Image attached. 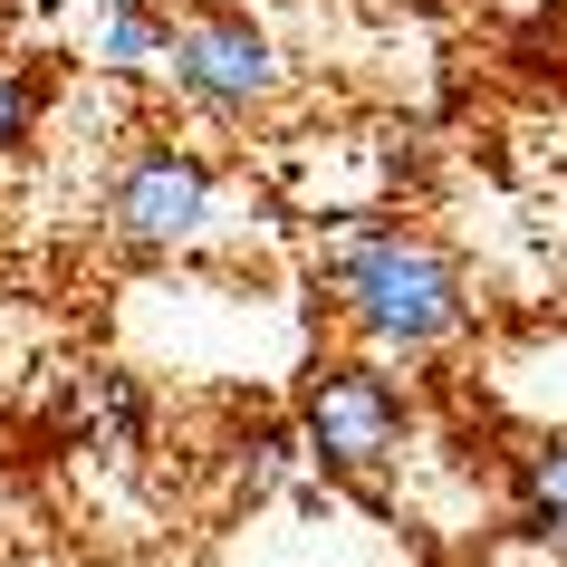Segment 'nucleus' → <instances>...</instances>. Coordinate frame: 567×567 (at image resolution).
I'll return each instance as SVG.
<instances>
[{"mask_svg": "<svg viewBox=\"0 0 567 567\" xmlns=\"http://www.w3.org/2000/svg\"><path fill=\"white\" fill-rule=\"evenodd\" d=\"M318 289L337 299V318L365 337V347H404V357H423V347H443V337H462V318H472V279H462V260H452L433 231H347L318 260Z\"/></svg>", "mask_w": 567, "mask_h": 567, "instance_id": "1", "label": "nucleus"}, {"mask_svg": "<svg viewBox=\"0 0 567 567\" xmlns=\"http://www.w3.org/2000/svg\"><path fill=\"white\" fill-rule=\"evenodd\" d=\"M164 78H174V96L193 106V116H260L269 96L289 87V68H279V39L250 20V10H193V20H174V39H164Z\"/></svg>", "mask_w": 567, "mask_h": 567, "instance_id": "2", "label": "nucleus"}, {"mask_svg": "<svg viewBox=\"0 0 567 567\" xmlns=\"http://www.w3.org/2000/svg\"><path fill=\"white\" fill-rule=\"evenodd\" d=\"M299 443L318 452L337 481H375L394 462V443H404V385H394L385 365H365V357L308 365V385H299Z\"/></svg>", "mask_w": 567, "mask_h": 567, "instance_id": "3", "label": "nucleus"}, {"mask_svg": "<svg viewBox=\"0 0 567 567\" xmlns=\"http://www.w3.org/2000/svg\"><path fill=\"white\" fill-rule=\"evenodd\" d=\"M106 240L116 250H135V260H154V250H183V240H203L212 221V164L203 154L164 145V135H145V145L116 154V174H106Z\"/></svg>", "mask_w": 567, "mask_h": 567, "instance_id": "4", "label": "nucleus"}, {"mask_svg": "<svg viewBox=\"0 0 567 567\" xmlns=\"http://www.w3.org/2000/svg\"><path fill=\"white\" fill-rule=\"evenodd\" d=\"M509 501H519V538H538V548H558V558H567V433L519 443V462H509Z\"/></svg>", "mask_w": 567, "mask_h": 567, "instance_id": "5", "label": "nucleus"}, {"mask_svg": "<svg viewBox=\"0 0 567 567\" xmlns=\"http://www.w3.org/2000/svg\"><path fill=\"white\" fill-rule=\"evenodd\" d=\"M164 39H174V10H164V0H116L96 59H106V68H145V59H164Z\"/></svg>", "mask_w": 567, "mask_h": 567, "instance_id": "6", "label": "nucleus"}, {"mask_svg": "<svg viewBox=\"0 0 567 567\" xmlns=\"http://www.w3.org/2000/svg\"><path fill=\"white\" fill-rule=\"evenodd\" d=\"M39 125V78L30 68H0V154H20Z\"/></svg>", "mask_w": 567, "mask_h": 567, "instance_id": "7", "label": "nucleus"}, {"mask_svg": "<svg viewBox=\"0 0 567 567\" xmlns=\"http://www.w3.org/2000/svg\"><path fill=\"white\" fill-rule=\"evenodd\" d=\"M106 423L135 443V423H145V394H135V385H106Z\"/></svg>", "mask_w": 567, "mask_h": 567, "instance_id": "8", "label": "nucleus"}]
</instances>
